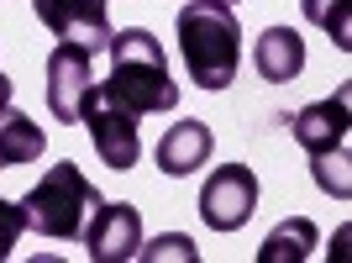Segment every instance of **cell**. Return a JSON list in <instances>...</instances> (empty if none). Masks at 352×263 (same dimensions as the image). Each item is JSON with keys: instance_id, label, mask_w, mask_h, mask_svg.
I'll list each match as a JSON object with an SVG mask.
<instances>
[{"instance_id": "obj_1", "label": "cell", "mask_w": 352, "mask_h": 263, "mask_svg": "<svg viewBox=\"0 0 352 263\" xmlns=\"http://www.w3.org/2000/svg\"><path fill=\"white\" fill-rule=\"evenodd\" d=\"M105 59H111V79H100V90L116 105H126L132 116H163V111L179 105V85H174V74H168L163 43L147 27L111 32Z\"/></svg>"}, {"instance_id": "obj_2", "label": "cell", "mask_w": 352, "mask_h": 263, "mask_svg": "<svg viewBox=\"0 0 352 263\" xmlns=\"http://www.w3.org/2000/svg\"><path fill=\"white\" fill-rule=\"evenodd\" d=\"M184 69L200 90H226L242 69V27L226 0H190L174 21Z\"/></svg>"}, {"instance_id": "obj_3", "label": "cell", "mask_w": 352, "mask_h": 263, "mask_svg": "<svg viewBox=\"0 0 352 263\" xmlns=\"http://www.w3.org/2000/svg\"><path fill=\"white\" fill-rule=\"evenodd\" d=\"M105 195L79 174V163H53L27 195H21V216H27V232L53 237V242H79L85 221L95 216V205Z\"/></svg>"}, {"instance_id": "obj_4", "label": "cell", "mask_w": 352, "mask_h": 263, "mask_svg": "<svg viewBox=\"0 0 352 263\" xmlns=\"http://www.w3.org/2000/svg\"><path fill=\"white\" fill-rule=\"evenodd\" d=\"M79 127L89 132V143H95V153H100L105 169L126 174V169L142 158V132H137V116L126 111V105H116L105 90H95V95L85 101Z\"/></svg>"}, {"instance_id": "obj_5", "label": "cell", "mask_w": 352, "mask_h": 263, "mask_svg": "<svg viewBox=\"0 0 352 263\" xmlns=\"http://www.w3.org/2000/svg\"><path fill=\"white\" fill-rule=\"evenodd\" d=\"M258 211V174L248 163H221L206 174V190H200V216H206L210 232H242Z\"/></svg>"}, {"instance_id": "obj_6", "label": "cell", "mask_w": 352, "mask_h": 263, "mask_svg": "<svg viewBox=\"0 0 352 263\" xmlns=\"http://www.w3.org/2000/svg\"><path fill=\"white\" fill-rule=\"evenodd\" d=\"M95 90H100V79H95V53L89 48L58 43L47 53V111L58 121L79 127V111H85V101Z\"/></svg>"}, {"instance_id": "obj_7", "label": "cell", "mask_w": 352, "mask_h": 263, "mask_svg": "<svg viewBox=\"0 0 352 263\" xmlns=\"http://www.w3.org/2000/svg\"><path fill=\"white\" fill-rule=\"evenodd\" d=\"M111 0H32V11L43 21L58 43H79L89 53H105L111 43V11H105Z\"/></svg>"}, {"instance_id": "obj_8", "label": "cell", "mask_w": 352, "mask_h": 263, "mask_svg": "<svg viewBox=\"0 0 352 263\" xmlns=\"http://www.w3.org/2000/svg\"><path fill=\"white\" fill-rule=\"evenodd\" d=\"M79 242H85V253L95 263H126V258H137V248H142V216H137V205L100 200V205H95V216L85 221Z\"/></svg>"}, {"instance_id": "obj_9", "label": "cell", "mask_w": 352, "mask_h": 263, "mask_svg": "<svg viewBox=\"0 0 352 263\" xmlns=\"http://www.w3.org/2000/svg\"><path fill=\"white\" fill-rule=\"evenodd\" d=\"M289 132H294V143L305 147L310 158H316V153H337V147H347V132H352V90L342 85L337 95L305 105V111L294 116Z\"/></svg>"}, {"instance_id": "obj_10", "label": "cell", "mask_w": 352, "mask_h": 263, "mask_svg": "<svg viewBox=\"0 0 352 263\" xmlns=\"http://www.w3.org/2000/svg\"><path fill=\"white\" fill-rule=\"evenodd\" d=\"M210 153H216V132H210L206 121H174V127L158 137V147H153V158H158V169L168 179L195 174L200 163H210Z\"/></svg>"}, {"instance_id": "obj_11", "label": "cell", "mask_w": 352, "mask_h": 263, "mask_svg": "<svg viewBox=\"0 0 352 263\" xmlns=\"http://www.w3.org/2000/svg\"><path fill=\"white\" fill-rule=\"evenodd\" d=\"M252 69L263 74L268 85H289L305 69V37L294 27H268L258 43H252Z\"/></svg>"}, {"instance_id": "obj_12", "label": "cell", "mask_w": 352, "mask_h": 263, "mask_svg": "<svg viewBox=\"0 0 352 263\" xmlns=\"http://www.w3.org/2000/svg\"><path fill=\"white\" fill-rule=\"evenodd\" d=\"M47 153V132L32 116H21L16 105H0V169H21Z\"/></svg>"}, {"instance_id": "obj_13", "label": "cell", "mask_w": 352, "mask_h": 263, "mask_svg": "<svg viewBox=\"0 0 352 263\" xmlns=\"http://www.w3.org/2000/svg\"><path fill=\"white\" fill-rule=\"evenodd\" d=\"M316 242H321L316 221H310V216H289V221H279V227L263 237L258 263H300V258H310V253H316Z\"/></svg>"}, {"instance_id": "obj_14", "label": "cell", "mask_w": 352, "mask_h": 263, "mask_svg": "<svg viewBox=\"0 0 352 263\" xmlns=\"http://www.w3.org/2000/svg\"><path fill=\"white\" fill-rule=\"evenodd\" d=\"M305 16L321 32H331L337 53H352V0H305Z\"/></svg>"}, {"instance_id": "obj_15", "label": "cell", "mask_w": 352, "mask_h": 263, "mask_svg": "<svg viewBox=\"0 0 352 263\" xmlns=\"http://www.w3.org/2000/svg\"><path fill=\"white\" fill-rule=\"evenodd\" d=\"M310 174H316V185H321L326 195H337V200H347V195H352L347 147H337V153H316V158H310Z\"/></svg>"}, {"instance_id": "obj_16", "label": "cell", "mask_w": 352, "mask_h": 263, "mask_svg": "<svg viewBox=\"0 0 352 263\" xmlns=\"http://www.w3.org/2000/svg\"><path fill=\"white\" fill-rule=\"evenodd\" d=\"M137 258H184V263H195L200 258V253H195V242L184 232H168V237H153V242H142V248H137Z\"/></svg>"}, {"instance_id": "obj_17", "label": "cell", "mask_w": 352, "mask_h": 263, "mask_svg": "<svg viewBox=\"0 0 352 263\" xmlns=\"http://www.w3.org/2000/svg\"><path fill=\"white\" fill-rule=\"evenodd\" d=\"M27 232V216H21V200H6L0 195V258H11V248Z\"/></svg>"}, {"instance_id": "obj_18", "label": "cell", "mask_w": 352, "mask_h": 263, "mask_svg": "<svg viewBox=\"0 0 352 263\" xmlns=\"http://www.w3.org/2000/svg\"><path fill=\"white\" fill-rule=\"evenodd\" d=\"M11 90H16V85L6 79V74H0V105H11Z\"/></svg>"}, {"instance_id": "obj_19", "label": "cell", "mask_w": 352, "mask_h": 263, "mask_svg": "<svg viewBox=\"0 0 352 263\" xmlns=\"http://www.w3.org/2000/svg\"><path fill=\"white\" fill-rule=\"evenodd\" d=\"M226 6H236V0H226Z\"/></svg>"}]
</instances>
